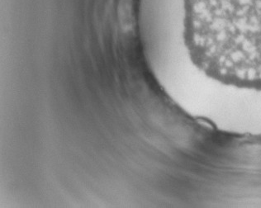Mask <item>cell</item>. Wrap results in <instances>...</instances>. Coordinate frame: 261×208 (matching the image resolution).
<instances>
[{"label":"cell","mask_w":261,"mask_h":208,"mask_svg":"<svg viewBox=\"0 0 261 208\" xmlns=\"http://www.w3.org/2000/svg\"><path fill=\"white\" fill-rule=\"evenodd\" d=\"M151 15L179 22L189 61L220 87L223 107L261 116V0H146Z\"/></svg>","instance_id":"cell-1"}]
</instances>
